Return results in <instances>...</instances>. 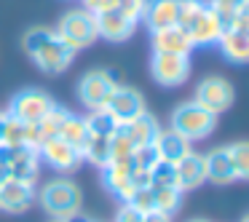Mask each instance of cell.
Wrapping results in <instances>:
<instances>
[{
	"instance_id": "6da1fadb",
	"label": "cell",
	"mask_w": 249,
	"mask_h": 222,
	"mask_svg": "<svg viewBox=\"0 0 249 222\" xmlns=\"http://www.w3.org/2000/svg\"><path fill=\"white\" fill-rule=\"evenodd\" d=\"M22 49L46 75H62L75 59V51L49 27H30L22 38Z\"/></svg>"
},
{
	"instance_id": "7a4b0ae2",
	"label": "cell",
	"mask_w": 249,
	"mask_h": 222,
	"mask_svg": "<svg viewBox=\"0 0 249 222\" xmlns=\"http://www.w3.org/2000/svg\"><path fill=\"white\" fill-rule=\"evenodd\" d=\"M43 211L51 220H67L83 209V193L70 177H54L38 190L35 195Z\"/></svg>"
},
{
	"instance_id": "3957f363",
	"label": "cell",
	"mask_w": 249,
	"mask_h": 222,
	"mask_svg": "<svg viewBox=\"0 0 249 222\" xmlns=\"http://www.w3.org/2000/svg\"><path fill=\"white\" fill-rule=\"evenodd\" d=\"M179 27L188 33L193 49H209V46H217L222 30H225L206 0H190L188 6H185L182 19H179Z\"/></svg>"
},
{
	"instance_id": "277c9868",
	"label": "cell",
	"mask_w": 249,
	"mask_h": 222,
	"mask_svg": "<svg viewBox=\"0 0 249 222\" xmlns=\"http://www.w3.org/2000/svg\"><path fill=\"white\" fill-rule=\"evenodd\" d=\"M172 129L179 131V134L185 137V139L190 142H201L206 139V137L214 134L217 129V115L209 113V110H204L198 102H182L174 107L172 113Z\"/></svg>"
},
{
	"instance_id": "5b68a950",
	"label": "cell",
	"mask_w": 249,
	"mask_h": 222,
	"mask_svg": "<svg viewBox=\"0 0 249 222\" xmlns=\"http://www.w3.org/2000/svg\"><path fill=\"white\" fill-rule=\"evenodd\" d=\"M54 33L59 35L75 54L83 49H89V46L99 38L97 35V19H94V14L86 11V8H72V11H67L65 17L59 19Z\"/></svg>"
},
{
	"instance_id": "8992f818",
	"label": "cell",
	"mask_w": 249,
	"mask_h": 222,
	"mask_svg": "<svg viewBox=\"0 0 249 222\" xmlns=\"http://www.w3.org/2000/svg\"><path fill=\"white\" fill-rule=\"evenodd\" d=\"M54 107V99L43 88H22L11 97L6 113L22 123H40Z\"/></svg>"
},
{
	"instance_id": "52a82bcc",
	"label": "cell",
	"mask_w": 249,
	"mask_h": 222,
	"mask_svg": "<svg viewBox=\"0 0 249 222\" xmlns=\"http://www.w3.org/2000/svg\"><path fill=\"white\" fill-rule=\"evenodd\" d=\"M115 78L107 70H89L78 81V102L86 110H102L107 104L110 94L115 91Z\"/></svg>"
},
{
	"instance_id": "ba28073f",
	"label": "cell",
	"mask_w": 249,
	"mask_h": 222,
	"mask_svg": "<svg viewBox=\"0 0 249 222\" xmlns=\"http://www.w3.org/2000/svg\"><path fill=\"white\" fill-rule=\"evenodd\" d=\"M233 99H236V91H233L231 81H225V78H220V75L201 78L198 86H196V94H193V102H198L204 110H209V113H214V115L231 110Z\"/></svg>"
},
{
	"instance_id": "9c48e42d",
	"label": "cell",
	"mask_w": 249,
	"mask_h": 222,
	"mask_svg": "<svg viewBox=\"0 0 249 222\" xmlns=\"http://www.w3.org/2000/svg\"><path fill=\"white\" fill-rule=\"evenodd\" d=\"M190 56H182V54H156L153 51L150 56V75L158 86L163 88H174V86H182L188 83L190 78Z\"/></svg>"
},
{
	"instance_id": "30bf717a",
	"label": "cell",
	"mask_w": 249,
	"mask_h": 222,
	"mask_svg": "<svg viewBox=\"0 0 249 222\" xmlns=\"http://www.w3.org/2000/svg\"><path fill=\"white\" fill-rule=\"evenodd\" d=\"M102 171V185L105 190H107L110 195H115V198L121 201V204H129L131 195L140 190V185H137V169H134V161H110L105 169H99Z\"/></svg>"
},
{
	"instance_id": "8fae6325",
	"label": "cell",
	"mask_w": 249,
	"mask_h": 222,
	"mask_svg": "<svg viewBox=\"0 0 249 222\" xmlns=\"http://www.w3.org/2000/svg\"><path fill=\"white\" fill-rule=\"evenodd\" d=\"M105 110H107V113L124 126V123H129V120L140 118L142 113H147V104H145L142 91H137L134 86H124V83H118L115 91L110 94Z\"/></svg>"
},
{
	"instance_id": "7c38bea8",
	"label": "cell",
	"mask_w": 249,
	"mask_h": 222,
	"mask_svg": "<svg viewBox=\"0 0 249 222\" xmlns=\"http://www.w3.org/2000/svg\"><path fill=\"white\" fill-rule=\"evenodd\" d=\"M0 163L8 166V177L35 182L40 171V155L35 147H8L0 145Z\"/></svg>"
},
{
	"instance_id": "4fadbf2b",
	"label": "cell",
	"mask_w": 249,
	"mask_h": 222,
	"mask_svg": "<svg viewBox=\"0 0 249 222\" xmlns=\"http://www.w3.org/2000/svg\"><path fill=\"white\" fill-rule=\"evenodd\" d=\"M35 182H24L17 177H6L0 182V211L6 214H22L35 204Z\"/></svg>"
},
{
	"instance_id": "5bb4252c",
	"label": "cell",
	"mask_w": 249,
	"mask_h": 222,
	"mask_svg": "<svg viewBox=\"0 0 249 222\" xmlns=\"http://www.w3.org/2000/svg\"><path fill=\"white\" fill-rule=\"evenodd\" d=\"M38 155H40V163H49L54 171H75L78 166L83 163V155L75 150V147H70L62 137H51V139L40 142L38 147Z\"/></svg>"
},
{
	"instance_id": "9a60e30c",
	"label": "cell",
	"mask_w": 249,
	"mask_h": 222,
	"mask_svg": "<svg viewBox=\"0 0 249 222\" xmlns=\"http://www.w3.org/2000/svg\"><path fill=\"white\" fill-rule=\"evenodd\" d=\"M188 3L190 0H147L145 11H142V22L147 24L150 33L163 27H174V24H179Z\"/></svg>"
},
{
	"instance_id": "2e32d148",
	"label": "cell",
	"mask_w": 249,
	"mask_h": 222,
	"mask_svg": "<svg viewBox=\"0 0 249 222\" xmlns=\"http://www.w3.org/2000/svg\"><path fill=\"white\" fill-rule=\"evenodd\" d=\"M94 19H97V35L110 40V43H126L137 33V22L129 19L126 14H121L118 8L99 11V14H94Z\"/></svg>"
},
{
	"instance_id": "e0dca14e",
	"label": "cell",
	"mask_w": 249,
	"mask_h": 222,
	"mask_svg": "<svg viewBox=\"0 0 249 222\" xmlns=\"http://www.w3.org/2000/svg\"><path fill=\"white\" fill-rule=\"evenodd\" d=\"M174 169H177V188L182 190V193L196 190V188H201V185L206 182V161H204V153L190 150L185 158H179V161L174 163Z\"/></svg>"
},
{
	"instance_id": "ac0fdd59",
	"label": "cell",
	"mask_w": 249,
	"mask_h": 222,
	"mask_svg": "<svg viewBox=\"0 0 249 222\" xmlns=\"http://www.w3.org/2000/svg\"><path fill=\"white\" fill-rule=\"evenodd\" d=\"M204 161H206V182L217 185V188H225V185L238 182L236 171H233V161H231V150H228V145L204 153Z\"/></svg>"
},
{
	"instance_id": "d6986e66",
	"label": "cell",
	"mask_w": 249,
	"mask_h": 222,
	"mask_svg": "<svg viewBox=\"0 0 249 222\" xmlns=\"http://www.w3.org/2000/svg\"><path fill=\"white\" fill-rule=\"evenodd\" d=\"M150 43H153V51H156V54H182V56L193 54V43H190L188 33H185L179 24L150 33Z\"/></svg>"
},
{
	"instance_id": "ffe728a7",
	"label": "cell",
	"mask_w": 249,
	"mask_h": 222,
	"mask_svg": "<svg viewBox=\"0 0 249 222\" xmlns=\"http://www.w3.org/2000/svg\"><path fill=\"white\" fill-rule=\"evenodd\" d=\"M153 147H156V153H158V158H161V161L177 163L179 158H185L190 150H193V142L185 139L179 131H174L172 126H169V129H161V131H158Z\"/></svg>"
},
{
	"instance_id": "44dd1931",
	"label": "cell",
	"mask_w": 249,
	"mask_h": 222,
	"mask_svg": "<svg viewBox=\"0 0 249 222\" xmlns=\"http://www.w3.org/2000/svg\"><path fill=\"white\" fill-rule=\"evenodd\" d=\"M124 131H126V137H129V142L134 145V150H137V147H147V145L156 142L158 131H161V123H158L156 115L142 113L140 118L124 123Z\"/></svg>"
},
{
	"instance_id": "7402d4cb",
	"label": "cell",
	"mask_w": 249,
	"mask_h": 222,
	"mask_svg": "<svg viewBox=\"0 0 249 222\" xmlns=\"http://www.w3.org/2000/svg\"><path fill=\"white\" fill-rule=\"evenodd\" d=\"M217 49H220V54L225 56L228 62L247 65L249 62V35L228 27V30H222L220 40H217Z\"/></svg>"
},
{
	"instance_id": "603a6c76",
	"label": "cell",
	"mask_w": 249,
	"mask_h": 222,
	"mask_svg": "<svg viewBox=\"0 0 249 222\" xmlns=\"http://www.w3.org/2000/svg\"><path fill=\"white\" fill-rule=\"evenodd\" d=\"M59 137H62V139H65L70 147H75V150L83 155V147H86V142L91 139V131H89L86 120H83L81 115L70 113V115L65 118V123H62V129H59Z\"/></svg>"
},
{
	"instance_id": "cb8c5ba5",
	"label": "cell",
	"mask_w": 249,
	"mask_h": 222,
	"mask_svg": "<svg viewBox=\"0 0 249 222\" xmlns=\"http://www.w3.org/2000/svg\"><path fill=\"white\" fill-rule=\"evenodd\" d=\"M153 201H156V211L163 214H177V209L182 206V190L174 185H150Z\"/></svg>"
},
{
	"instance_id": "d4e9b609",
	"label": "cell",
	"mask_w": 249,
	"mask_h": 222,
	"mask_svg": "<svg viewBox=\"0 0 249 222\" xmlns=\"http://www.w3.org/2000/svg\"><path fill=\"white\" fill-rule=\"evenodd\" d=\"M67 115H70V110H67V107L54 104V107H51V113L46 115L40 123H33L35 126V134H38V147H40V142L51 139V137H59V129H62V123H65Z\"/></svg>"
},
{
	"instance_id": "484cf974",
	"label": "cell",
	"mask_w": 249,
	"mask_h": 222,
	"mask_svg": "<svg viewBox=\"0 0 249 222\" xmlns=\"http://www.w3.org/2000/svg\"><path fill=\"white\" fill-rule=\"evenodd\" d=\"M83 161L97 169H105L110 163V137H94L83 147Z\"/></svg>"
},
{
	"instance_id": "4316f807",
	"label": "cell",
	"mask_w": 249,
	"mask_h": 222,
	"mask_svg": "<svg viewBox=\"0 0 249 222\" xmlns=\"http://www.w3.org/2000/svg\"><path fill=\"white\" fill-rule=\"evenodd\" d=\"M83 120H86L89 131H91L94 137H113L115 131H118V126H121L105 107L102 110H89V115Z\"/></svg>"
},
{
	"instance_id": "83f0119b",
	"label": "cell",
	"mask_w": 249,
	"mask_h": 222,
	"mask_svg": "<svg viewBox=\"0 0 249 222\" xmlns=\"http://www.w3.org/2000/svg\"><path fill=\"white\" fill-rule=\"evenodd\" d=\"M231 150V161H233V171H236V179L241 182H249V142H233L228 145Z\"/></svg>"
},
{
	"instance_id": "f1b7e54d",
	"label": "cell",
	"mask_w": 249,
	"mask_h": 222,
	"mask_svg": "<svg viewBox=\"0 0 249 222\" xmlns=\"http://www.w3.org/2000/svg\"><path fill=\"white\" fill-rule=\"evenodd\" d=\"M0 145H8V147H27V123L22 120L6 118V129H3V142Z\"/></svg>"
},
{
	"instance_id": "f546056e",
	"label": "cell",
	"mask_w": 249,
	"mask_h": 222,
	"mask_svg": "<svg viewBox=\"0 0 249 222\" xmlns=\"http://www.w3.org/2000/svg\"><path fill=\"white\" fill-rule=\"evenodd\" d=\"M206 3H209L212 11L217 14V19L222 22V27L228 30V27H231V22H233V17L244 8L247 0H206Z\"/></svg>"
},
{
	"instance_id": "4dcf8cb0",
	"label": "cell",
	"mask_w": 249,
	"mask_h": 222,
	"mask_svg": "<svg viewBox=\"0 0 249 222\" xmlns=\"http://www.w3.org/2000/svg\"><path fill=\"white\" fill-rule=\"evenodd\" d=\"M150 185H174L177 188V169L169 161H158L150 169Z\"/></svg>"
},
{
	"instance_id": "1f68e13d",
	"label": "cell",
	"mask_w": 249,
	"mask_h": 222,
	"mask_svg": "<svg viewBox=\"0 0 249 222\" xmlns=\"http://www.w3.org/2000/svg\"><path fill=\"white\" fill-rule=\"evenodd\" d=\"M131 161H134V169H137V171H150V169L156 166L161 158H158L156 147L147 145V147H137L134 155H131Z\"/></svg>"
},
{
	"instance_id": "d6a6232c",
	"label": "cell",
	"mask_w": 249,
	"mask_h": 222,
	"mask_svg": "<svg viewBox=\"0 0 249 222\" xmlns=\"http://www.w3.org/2000/svg\"><path fill=\"white\" fill-rule=\"evenodd\" d=\"M131 209H137L140 214H147V211H156V201H153V190L150 188H140L129 201Z\"/></svg>"
},
{
	"instance_id": "836d02e7",
	"label": "cell",
	"mask_w": 249,
	"mask_h": 222,
	"mask_svg": "<svg viewBox=\"0 0 249 222\" xmlns=\"http://www.w3.org/2000/svg\"><path fill=\"white\" fill-rule=\"evenodd\" d=\"M145 3L147 0H118V11L126 14L129 19H134V22H140L142 11H145Z\"/></svg>"
},
{
	"instance_id": "e575fe53",
	"label": "cell",
	"mask_w": 249,
	"mask_h": 222,
	"mask_svg": "<svg viewBox=\"0 0 249 222\" xmlns=\"http://www.w3.org/2000/svg\"><path fill=\"white\" fill-rule=\"evenodd\" d=\"M83 8L91 14H99V11H113L118 8V0H83Z\"/></svg>"
},
{
	"instance_id": "d590c367",
	"label": "cell",
	"mask_w": 249,
	"mask_h": 222,
	"mask_svg": "<svg viewBox=\"0 0 249 222\" xmlns=\"http://www.w3.org/2000/svg\"><path fill=\"white\" fill-rule=\"evenodd\" d=\"M231 27H233V30H238V33H247V35H249V0L244 3L241 11H238L236 17H233Z\"/></svg>"
},
{
	"instance_id": "8d00e7d4",
	"label": "cell",
	"mask_w": 249,
	"mask_h": 222,
	"mask_svg": "<svg viewBox=\"0 0 249 222\" xmlns=\"http://www.w3.org/2000/svg\"><path fill=\"white\" fill-rule=\"evenodd\" d=\"M115 222H142V214L137 209H131L129 204H121L118 214H115Z\"/></svg>"
},
{
	"instance_id": "74e56055",
	"label": "cell",
	"mask_w": 249,
	"mask_h": 222,
	"mask_svg": "<svg viewBox=\"0 0 249 222\" xmlns=\"http://www.w3.org/2000/svg\"><path fill=\"white\" fill-rule=\"evenodd\" d=\"M142 222H172V214H163V211H147V214H142Z\"/></svg>"
},
{
	"instance_id": "f35d334b",
	"label": "cell",
	"mask_w": 249,
	"mask_h": 222,
	"mask_svg": "<svg viewBox=\"0 0 249 222\" xmlns=\"http://www.w3.org/2000/svg\"><path fill=\"white\" fill-rule=\"evenodd\" d=\"M62 222H94L89 214H83V211H78V214H72V217H67V220H62Z\"/></svg>"
},
{
	"instance_id": "ab89813d",
	"label": "cell",
	"mask_w": 249,
	"mask_h": 222,
	"mask_svg": "<svg viewBox=\"0 0 249 222\" xmlns=\"http://www.w3.org/2000/svg\"><path fill=\"white\" fill-rule=\"evenodd\" d=\"M6 118H8V113H3V110H0V142H3V129H6Z\"/></svg>"
},
{
	"instance_id": "60d3db41",
	"label": "cell",
	"mask_w": 249,
	"mask_h": 222,
	"mask_svg": "<svg viewBox=\"0 0 249 222\" xmlns=\"http://www.w3.org/2000/svg\"><path fill=\"white\" fill-rule=\"evenodd\" d=\"M190 222H209V220H190Z\"/></svg>"
},
{
	"instance_id": "b9f144b4",
	"label": "cell",
	"mask_w": 249,
	"mask_h": 222,
	"mask_svg": "<svg viewBox=\"0 0 249 222\" xmlns=\"http://www.w3.org/2000/svg\"><path fill=\"white\" fill-rule=\"evenodd\" d=\"M244 222H249V217H244Z\"/></svg>"
},
{
	"instance_id": "7bdbcfd3",
	"label": "cell",
	"mask_w": 249,
	"mask_h": 222,
	"mask_svg": "<svg viewBox=\"0 0 249 222\" xmlns=\"http://www.w3.org/2000/svg\"><path fill=\"white\" fill-rule=\"evenodd\" d=\"M94 222H97V220H94Z\"/></svg>"
}]
</instances>
